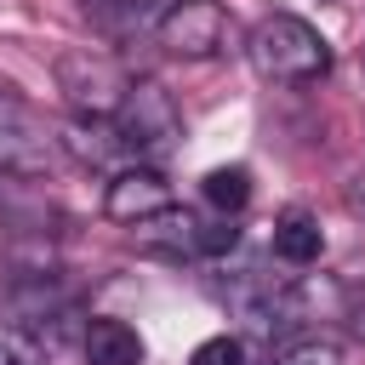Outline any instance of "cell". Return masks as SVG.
I'll return each mask as SVG.
<instances>
[{
  "instance_id": "obj_1",
  "label": "cell",
  "mask_w": 365,
  "mask_h": 365,
  "mask_svg": "<svg viewBox=\"0 0 365 365\" xmlns=\"http://www.w3.org/2000/svg\"><path fill=\"white\" fill-rule=\"evenodd\" d=\"M245 57L274 86H314L331 68V40L308 17H297V11H268L245 34Z\"/></svg>"
},
{
  "instance_id": "obj_2",
  "label": "cell",
  "mask_w": 365,
  "mask_h": 365,
  "mask_svg": "<svg viewBox=\"0 0 365 365\" xmlns=\"http://www.w3.org/2000/svg\"><path fill=\"white\" fill-rule=\"evenodd\" d=\"M108 125L125 143V154H137V160H160L182 137V114H177V103H171V91L160 80H131V91L120 97Z\"/></svg>"
},
{
  "instance_id": "obj_3",
  "label": "cell",
  "mask_w": 365,
  "mask_h": 365,
  "mask_svg": "<svg viewBox=\"0 0 365 365\" xmlns=\"http://www.w3.org/2000/svg\"><path fill=\"white\" fill-rule=\"evenodd\" d=\"M57 91L74 103L80 120H114L120 97L131 91V74H125L120 57H108L97 46H80V51L57 57Z\"/></svg>"
},
{
  "instance_id": "obj_4",
  "label": "cell",
  "mask_w": 365,
  "mask_h": 365,
  "mask_svg": "<svg viewBox=\"0 0 365 365\" xmlns=\"http://www.w3.org/2000/svg\"><path fill=\"white\" fill-rule=\"evenodd\" d=\"M154 40L171 57H222L234 40V17L222 11V0H165V11L154 17Z\"/></svg>"
},
{
  "instance_id": "obj_5",
  "label": "cell",
  "mask_w": 365,
  "mask_h": 365,
  "mask_svg": "<svg viewBox=\"0 0 365 365\" xmlns=\"http://www.w3.org/2000/svg\"><path fill=\"white\" fill-rule=\"evenodd\" d=\"M171 211V182L160 165H120L103 188V217L125 228H148L154 217Z\"/></svg>"
},
{
  "instance_id": "obj_6",
  "label": "cell",
  "mask_w": 365,
  "mask_h": 365,
  "mask_svg": "<svg viewBox=\"0 0 365 365\" xmlns=\"http://www.w3.org/2000/svg\"><path fill=\"white\" fill-rule=\"evenodd\" d=\"M57 154L51 125L0 80V171H40Z\"/></svg>"
},
{
  "instance_id": "obj_7",
  "label": "cell",
  "mask_w": 365,
  "mask_h": 365,
  "mask_svg": "<svg viewBox=\"0 0 365 365\" xmlns=\"http://www.w3.org/2000/svg\"><path fill=\"white\" fill-rule=\"evenodd\" d=\"M80 11L114 34V40H131V34H154V17L165 11V0H80Z\"/></svg>"
},
{
  "instance_id": "obj_8",
  "label": "cell",
  "mask_w": 365,
  "mask_h": 365,
  "mask_svg": "<svg viewBox=\"0 0 365 365\" xmlns=\"http://www.w3.org/2000/svg\"><path fill=\"white\" fill-rule=\"evenodd\" d=\"M319 251H325L319 217H314V211H302V205H291V211L274 222V257H279V262H291V268H308V262H319Z\"/></svg>"
},
{
  "instance_id": "obj_9",
  "label": "cell",
  "mask_w": 365,
  "mask_h": 365,
  "mask_svg": "<svg viewBox=\"0 0 365 365\" xmlns=\"http://www.w3.org/2000/svg\"><path fill=\"white\" fill-rule=\"evenodd\" d=\"M86 365H143V336L125 319H91L86 325Z\"/></svg>"
},
{
  "instance_id": "obj_10",
  "label": "cell",
  "mask_w": 365,
  "mask_h": 365,
  "mask_svg": "<svg viewBox=\"0 0 365 365\" xmlns=\"http://www.w3.org/2000/svg\"><path fill=\"white\" fill-rule=\"evenodd\" d=\"M268 365H342V348L319 331H297V336L268 348Z\"/></svg>"
},
{
  "instance_id": "obj_11",
  "label": "cell",
  "mask_w": 365,
  "mask_h": 365,
  "mask_svg": "<svg viewBox=\"0 0 365 365\" xmlns=\"http://www.w3.org/2000/svg\"><path fill=\"white\" fill-rule=\"evenodd\" d=\"M205 200L217 205V217H240L251 205V171L245 165H217L205 171Z\"/></svg>"
},
{
  "instance_id": "obj_12",
  "label": "cell",
  "mask_w": 365,
  "mask_h": 365,
  "mask_svg": "<svg viewBox=\"0 0 365 365\" xmlns=\"http://www.w3.org/2000/svg\"><path fill=\"white\" fill-rule=\"evenodd\" d=\"M0 365H51V354L29 325H0Z\"/></svg>"
},
{
  "instance_id": "obj_13",
  "label": "cell",
  "mask_w": 365,
  "mask_h": 365,
  "mask_svg": "<svg viewBox=\"0 0 365 365\" xmlns=\"http://www.w3.org/2000/svg\"><path fill=\"white\" fill-rule=\"evenodd\" d=\"M240 359H245V348H240L234 336H205L188 365H240Z\"/></svg>"
},
{
  "instance_id": "obj_14",
  "label": "cell",
  "mask_w": 365,
  "mask_h": 365,
  "mask_svg": "<svg viewBox=\"0 0 365 365\" xmlns=\"http://www.w3.org/2000/svg\"><path fill=\"white\" fill-rule=\"evenodd\" d=\"M342 319H348V336H354V342H365V291H354V297H348Z\"/></svg>"
}]
</instances>
